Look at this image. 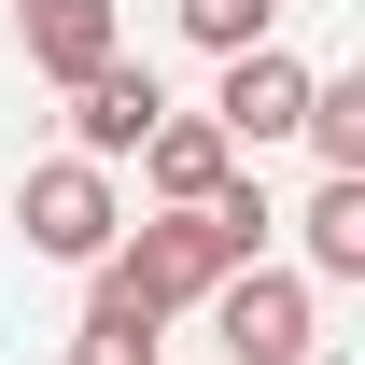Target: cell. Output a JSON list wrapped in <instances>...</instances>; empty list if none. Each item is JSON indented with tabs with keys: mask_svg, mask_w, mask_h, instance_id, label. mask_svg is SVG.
Segmentation results:
<instances>
[{
	"mask_svg": "<svg viewBox=\"0 0 365 365\" xmlns=\"http://www.w3.org/2000/svg\"><path fill=\"white\" fill-rule=\"evenodd\" d=\"M267 197H253V182H225V197H197V211H140V225H113V253H98V267L127 281L140 309H197V295H211V281L225 267H253V253H267Z\"/></svg>",
	"mask_w": 365,
	"mask_h": 365,
	"instance_id": "1",
	"label": "cell"
},
{
	"mask_svg": "<svg viewBox=\"0 0 365 365\" xmlns=\"http://www.w3.org/2000/svg\"><path fill=\"white\" fill-rule=\"evenodd\" d=\"M197 309H211L225 365H309V337H323V281H295V267H267V253H253V267H225Z\"/></svg>",
	"mask_w": 365,
	"mask_h": 365,
	"instance_id": "2",
	"label": "cell"
},
{
	"mask_svg": "<svg viewBox=\"0 0 365 365\" xmlns=\"http://www.w3.org/2000/svg\"><path fill=\"white\" fill-rule=\"evenodd\" d=\"M14 225H29L43 267H98L113 225H127V197H113V169H85V155H43V169L14 182Z\"/></svg>",
	"mask_w": 365,
	"mask_h": 365,
	"instance_id": "3",
	"label": "cell"
},
{
	"mask_svg": "<svg viewBox=\"0 0 365 365\" xmlns=\"http://www.w3.org/2000/svg\"><path fill=\"white\" fill-rule=\"evenodd\" d=\"M295 113H309V56H295V43H239V56H225V98H211V127H225L239 155H267V140H295Z\"/></svg>",
	"mask_w": 365,
	"mask_h": 365,
	"instance_id": "4",
	"label": "cell"
},
{
	"mask_svg": "<svg viewBox=\"0 0 365 365\" xmlns=\"http://www.w3.org/2000/svg\"><path fill=\"white\" fill-rule=\"evenodd\" d=\"M155 113H169V85L113 56V71H85V85H71V155H85V169H127L140 140H155Z\"/></svg>",
	"mask_w": 365,
	"mask_h": 365,
	"instance_id": "5",
	"label": "cell"
},
{
	"mask_svg": "<svg viewBox=\"0 0 365 365\" xmlns=\"http://www.w3.org/2000/svg\"><path fill=\"white\" fill-rule=\"evenodd\" d=\"M0 14L29 29V71H43V85H85V71L127 56V14H113V0H0Z\"/></svg>",
	"mask_w": 365,
	"mask_h": 365,
	"instance_id": "6",
	"label": "cell"
},
{
	"mask_svg": "<svg viewBox=\"0 0 365 365\" xmlns=\"http://www.w3.org/2000/svg\"><path fill=\"white\" fill-rule=\"evenodd\" d=\"M239 182V140L211 127V113H155V140H140V197L155 211H197V197H225Z\"/></svg>",
	"mask_w": 365,
	"mask_h": 365,
	"instance_id": "7",
	"label": "cell"
},
{
	"mask_svg": "<svg viewBox=\"0 0 365 365\" xmlns=\"http://www.w3.org/2000/svg\"><path fill=\"white\" fill-rule=\"evenodd\" d=\"M295 253H309L295 281H365V169H323V182H309V211H295Z\"/></svg>",
	"mask_w": 365,
	"mask_h": 365,
	"instance_id": "8",
	"label": "cell"
},
{
	"mask_svg": "<svg viewBox=\"0 0 365 365\" xmlns=\"http://www.w3.org/2000/svg\"><path fill=\"white\" fill-rule=\"evenodd\" d=\"M71 365H169V309H140L127 281L98 267V295H85V323H71Z\"/></svg>",
	"mask_w": 365,
	"mask_h": 365,
	"instance_id": "9",
	"label": "cell"
},
{
	"mask_svg": "<svg viewBox=\"0 0 365 365\" xmlns=\"http://www.w3.org/2000/svg\"><path fill=\"white\" fill-rule=\"evenodd\" d=\"M323 169H365V71H309V113H295Z\"/></svg>",
	"mask_w": 365,
	"mask_h": 365,
	"instance_id": "10",
	"label": "cell"
},
{
	"mask_svg": "<svg viewBox=\"0 0 365 365\" xmlns=\"http://www.w3.org/2000/svg\"><path fill=\"white\" fill-rule=\"evenodd\" d=\"M182 43H211V56H239V43H281V0H182Z\"/></svg>",
	"mask_w": 365,
	"mask_h": 365,
	"instance_id": "11",
	"label": "cell"
}]
</instances>
